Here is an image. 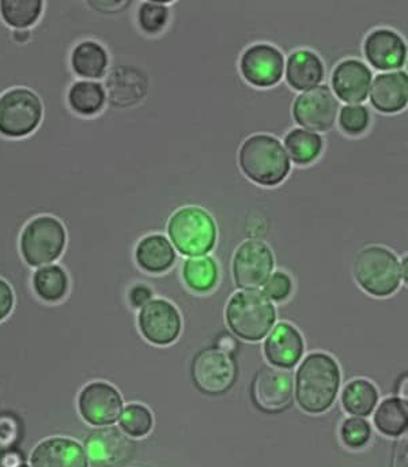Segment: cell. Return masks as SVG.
Here are the masks:
<instances>
[{
    "instance_id": "obj_1",
    "label": "cell",
    "mask_w": 408,
    "mask_h": 467,
    "mask_svg": "<svg viewBox=\"0 0 408 467\" xmlns=\"http://www.w3.org/2000/svg\"><path fill=\"white\" fill-rule=\"evenodd\" d=\"M341 380V368L332 356L311 353L297 369V403L306 413H324L335 402Z\"/></svg>"
},
{
    "instance_id": "obj_2",
    "label": "cell",
    "mask_w": 408,
    "mask_h": 467,
    "mask_svg": "<svg viewBox=\"0 0 408 467\" xmlns=\"http://www.w3.org/2000/svg\"><path fill=\"white\" fill-rule=\"evenodd\" d=\"M239 165L250 182L263 187L283 183L291 171L285 146L269 134H255L244 140L239 151Z\"/></svg>"
},
{
    "instance_id": "obj_3",
    "label": "cell",
    "mask_w": 408,
    "mask_h": 467,
    "mask_svg": "<svg viewBox=\"0 0 408 467\" xmlns=\"http://www.w3.org/2000/svg\"><path fill=\"white\" fill-rule=\"evenodd\" d=\"M226 325L242 341L259 342L269 336L277 322V309L261 290H240L229 298Z\"/></svg>"
},
{
    "instance_id": "obj_4",
    "label": "cell",
    "mask_w": 408,
    "mask_h": 467,
    "mask_svg": "<svg viewBox=\"0 0 408 467\" xmlns=\"http://www.w3.org/2000/svg\"><path fill=\"white\" fill-rule=\"evenodd\" d=\"M168 234L181 255L195 258L214 250L218 229L207 210L199 206H184L176 210L168 221Z\"/></svg>"
},
{
    "instance_id": "obj_5",
    "label": "cell",
    "mask_w": 408,
    "mask_h": 467,
    "mask_svg": "<svg viewBox=\"0 0 408 467\" xmlns=\"http://www.w3.org/2000/svg\"><path fill=\"white\" fill-rule=\"evenodd\" d=\"M352 275L361 289L373 297H388L401 286L398 256L382 245H369L355 255Z\"/></svg>"
},
{
    "instance_id": "obj_6",
    "label": "cell",
    "mask_w": 408,
    "mask_h": 467,
    "mask_svg": "<svg viewBox=\"0 0 408 467\" xmlns=\"http://www.w3.org/2000/svg\"><path fill=\"white\" fill-rule=\"evenodd\" d=\"M67 244V232L62 221L52 215H38L26 223L19 237V251L30 267L54 264Z\"/></svg>"
},
{
    "instance_id": "obj_7",
    "label": "cell",
    "mask_w": 408,
    "mask_h": 467,
    "mask_svg": "<svg viewBox=\"0 0 408 467\" xmlns=\"http://www.w3.org/2000/svg\"><path fill=\"white\" fill-rule=\"evenodd\" d=\"M191 379L200 394L207 397L225 395L239 379L236 356L217 345L204 348L192 358Z\"/></svg>"
},
{
    "instance_id": "obj_8",
    "label": "cell",
    "mask_w": 408,
    "mask_h": 467,
    "mask_svg": "<svg viewBox=\"0 0 408 467\" xmlns=\"http://www.w3.org/2000/svg\"><path fill=\"white\" fill-rule=\"evenodd\" d=\"M43 119L40 97L26 88H15L0 97V134L24 138L32 134Z\"/></svg>"
},
{
    "instance_id": "obj_9",
    "label": "cell",
    "mask_w": 408,
    "mask_h": 467,
    "mask_svg": "<svg viewBox=\"0 0 408 467\" xmlns=\"http://www.w3.org/2000/svg\"><path fill=\"white\" fill-rule=\"evenodd\" d=\"M293 374L289 369L263 367L250 381V402L261 413H282L293 405Z\"/></svg>"
},
{
    "instance_id": "obj_10",
    "label": "cell",
    "mask_w": 408,
    "mask_h": 467,
    "mask_svg": "<svg viewBox=\"0 0 408 467\" xmlns=\"http://www.w3.org/2000/svg\"><path fill=\"white\" fill-rule=\"evenodd\" d=\"M274 267L270 245L261 240H247L239 245L231 262L234 284L242 290L259 289L271 277Z\"/></svg>"
},
{
    "instance_id": "obj_11",
    "label": "cell",
    "mask_w": 408,
    "mask_h": 467,
    "mask_svg": "<svg viewBox=\"0 0 408 467\" xmlns=\"http://www.w3.org/2000/svg\"><path fill=\"white\" fill-rule=\"evenodd\" d=\"M341 110L339 99L327 85H320L296 97L293 102L294 121L300 129L311 132L330 131Z\"/></svg>"
},
{
    "instance_id": "obj_12",
    "label": "cell",
    "mask_w": 408,
    "mask_h": 467,
    "mask_svg": "<svg viewBox=\"0 0 408 467\" xmlns=\"http://www.w3.org/2000/svg\"><path fill=\"white\" fill-rule=\"evenodd\" d=\"M138 327L146 341L156 347H169L180 337L183 319L175 304L165 298H153L140 308Z\"/></svg>"
},
{
    "instance_id": "obj_13",
    "label": "cell",
    "mask_w": 408,
    "mask_h": 467,
    "mask_svg": "<svg viewBox=\"0 0 408 467\" xmlns=\"http://www.w3.org/2000/svg\"><path fill=\"white\" fill-rule=\"evenodd\" d=\"M78 411L92 427H110L120 419L123 397L113 384L92 381L79 392Z\"/></svg>"
},
{
    "instance_id": "obj_14",
    "label": "cell",
    "mask_w": 408,
    "mask_h": 467,
    "mask_svg": "<svg viewBox=\"0 0 408 467\" xmlns=\"http://www.w3.org/2000/svg\"><path fill=\"white\" fill-rule=\"evenodd\" d=\"M85 452L95 467H123L131 462L137 444L118 428L102 427L85 439Z\"/></svg>"
},
{
    "instance_id": "obj_15",
    "label": "cell",
    "mask_w": 408,
    "mask_h": 467,
    "mask_svg": "<svg viewBox=\"0 0 408 467\" xmlns=\"http://www.w3.org/2000/svg\"><path fill=\"white\" fill-rule=\"evenodd\" d=\"M285 57L271 44H253L240 59L242 78L256 88H271L280 84L285 73Z\"/></svg>"
},
{
    "instance_id": "obj_16",
    "label": "cell",
    "mask_w": 408,
    "mask_h": 467,
    "mask_svg": "<svg viewBox=\"0 0 408 467\" xmlns=\"http://www.w3.org/2000/svg\"><path fill=\"white\" fill-rule=\"evenodd\" d=\"M304 350L301 333L288 322H280L272 327L263 345L267 363L280 369H291L297 366Z\"/></svg>"
},
{
    "instance_id": "obj_17",
    "label": "cell",
    "mask_w": 408,
    "mask_h": 467,
    "mask_svg": "<svg viewBox=\"0 0 408 467\" xmlns=\"http://www.w3.org/2000/svg\"><path fill=\"white\" fill-rule=\"evenodd\" d=\"M363 54L376 70H399L406 63V41L395 30L376 29L365 38Z\"/></svg>"
},
{
    "instance_id": "obj_18",
    "label": "cell",
    "mask_w": 408,
    "mask_h": 467,
    "mask_svg": "<svg viewBox=\"0 0 408 467\" xmlns=\"http://www.w3.org/2000/svg\"><path fill=\"white\" fill-rule=\"evenodd\" d=\"M371 68L357 59H346L336 66L331 77L336 99L350 104H361L368 99L372 88Z\"/></svg>"
},
{
    "instance_id": "obj_19",
    "label": "cell",
    "mask_w": 408,
    "mask_h": 467,
    "mask_svg": "<svg viewBox=\"0 0 408 467\" xmlns=\"http://www.w3.org/2000/svg\"><path fill=\"white\" fill-rule=\"evenodd\" d=\"M32 467H89L84 447L70 438L54 436L38 443L30 455Z\"/></svg>"
},
{
    "instance_id": "obj_20",
    "label": "cell",
    "mask_w": 408,
    "mask_h": 467,
    "mask_svg": "<svg viewBox=\"0 0 408 467\" xmlns=\"http://www.w3.org/2000/svg\"><path fill=\"white\" fill-rule=\"evenodd\" d=\"M371 104L374 109L387 115L401 112L408 105V74L393 71L380 74L371 88Z\"/></svg>"
},
{
    "instance_id": "obj_21",
    "label": "cell",
    "mask_w": 408,
    "mask_h": 467,
    "mask_svg": "<svg viewBox=\"0 0 408 467\" xmlns=\"http://www.w3.org/2000/svg\"><path fill=\"white\" fill-rule=\"evenodd\" d=\"M285 71L289 87L302 93L320 87L325 76L324 63L309 49L294 51L289 57Z\"/></svg>"
},
{
    "instance_id": "obj_22",
    "label": "cell",
    "mask_w": 408,
    "mask_h": 467,
    "mask_svg": "<svg viewBox=\"0 0 408 467\" xmlns=\"http://www.w3.org/2000/svg\"><path fill=\"white\" fill-rule=\"evenodd\" d=\"M175 247L164 234H153L143 237L135 248V261L143 272L150 275L167 273L175 265Z\"/></svg>"
},
{
    "instance_id": "obj_23",
    "label": "cell",
    "mask_w": 408,
    "mask_h": 467,
    "mask_svg": "<svg viewBox=\"0 0 408 467\" xmlns=\"http://www.w3.org/2000/svg\"><path fill=\"white\" fill-rule=\"evenodd\" d=\"M109 55L100 43L85 40L76 44L71 54V68L87 81H96L107 74Z\"/></svg>"
},
{
    "instance_id": "obj_24",
    "label": "cell",
    "mask_w": 408,
    "mask_h": 467,
    "mask_svg": "<svg viewBox=\"0 0 408 467\" xmlns=\"http://www.w3.org/2000/svg\"><path fill=\"white\" fill-rule=\"evenodd\" d=\"M148 82L145 74L139 70L128 67V73H124V67L116 68L110 77L107 87H109V97L112 104L127 107V105L137 104L139 99L145 97L148 90Z\"/></svg>"
},
{
    "instance_id": "obj_25",
    "label": "cell",
    "mask_w": 408,
    "mask_h": 467,
    "mask_svg": "<svg viewBox=\"0 0 408 467\" xmlns=\"http://www.w3.org/2000/svg\"><path fill=\"white\" fill-rule=\"evenodd\" d=\"M181 277L189 290L206 295L217 286L219 281V267L211 256H195L184 261Z\"/></svg>"
},
{
    "instance_id": "obj_26",
    "label": "cell",
    "mask_w": 408,
    "mask_h": 467,
    "mask_svg": "<svg viewBox=\"0 0 408 467\" xmlns=\"http://www.w3.org/2000/svg\"><path fill=\"white\" fill-rule=\"evenodd\" d=\"M33 290L38 298L49 304H56L67 296L70 278L59 265L38 267L32 278Z\"/></svg>"
},
{
    "instance_id": "obj_27",
    "label": "cell",
    "mask_w": 408,
    "mask_h": 467,
    "mask_svg": "<svg viewBox=\"0 0 408 467\" xmlns=\"http://www.w3.org/2000/svg\"><path fill=\"white\" fill-rule=\"evenodd\" d=\"M379 391L372 381L354 379L342 391V405L352 416L366 417L376 408Z\"/></svg>"
},
{
    "instance_id": "obj_28",
    "label": "cell",
    "mask_w": 408,
    "mask_h": 467,
    "mask_svg": "<svg viewBox=\"0 0 408 467\" xmlns=\"http://www.w3.org/2000/svg\"><path fill=\"white\" fill-rule=\"evenodd\" d=\"M324 148V140L316 132L294 129L285 137V150L289 159L297 165H309L316 161Z\"/></svg>"
},
{
    "instance_id": "obj_29",
    "label": "cell",
    "mask_w": 408,
    "mask_h": 467,
    "mask_svg": "<svg viewBox=\"0 0 408 467\" xmlns=\"http://www.w3.org/2000/svg\"><path fill=\"white\" fill-rule=\"evenodd\" d=\"M374 425L379 432L398 438L408 432V403L401 398H388L374 413Z\"/></svg>"
},
{
    "instance_id": "obj_30",
    "label": "cell",
    "mask_w": 408,
    "mask_h": 467,
    "mask_svg": "<svg viewBox=\"0 0 408 467\" xmlns=\"http://www.w3.org/2000/svg\"><path fill=\"white\" fill-rule=\"evenodd\" d=\"M68 104L82 116L97 115L107 104V90L100 82L78 81L68 90Z\"/></svg>"
},
{
    "instance_id": "obj_31",
    "label": "cell",
    "mask_w": 408,
    "mask_h": 467,
    "mask_svg": "<svg viewBox=\"0 0 408 467\" xmlns=\"http://www.w3.org/2000/svg\"><path fill=\"white\" fill-rule=\"evenodd\" d=\"M43 7L44 3L40 0H2L0 16L8 26L26 29L38 21Z\"/></svg>"
},
{
    "instance_id": "obj_32",
    "label": "cell",
    "mask_w": 408,
    "mask_h": 467,
    "mask_svg": "<svg viewBox=\"0 0 408 467\" xmlns=\"http://www.w3.org/2000/svg\"><path fill=\"white\" fill-rule=\"evenodd\" d=\"M118 425L129 438H146L154 427L153 413L142 403H129L121 411Z\"/></svg>"
},
{
    "instance_id": "obj_33",
    "label": "cell",
    "mask_w": 408,
    "mask_h": 467,
    "mask_svg": "<svg viewBox=\"0 0 408 467\" xmlns=\"http://www.w3.org/2000/svg\"><path fill=\"white\" fill-rule=\"evenodd\" d=\"M169 21V8L164 2H143L138 10V24L146 35L162 32Z\"/></svg>"
},
{
    "instance_id": "obj_34",
    "label": "cell",
    "mask_w": 408,
    "mask_h": 467,
    "mask_svg": "<svg viewBox=\"0 0 408 467\" xmlns=\"http://www.w3.org/2000/svg\"><path fill=\"white\" fill-rule=\"evenodd\" d=\"M338 123L344 134L358 137L371 126V112L361 104L346 105L339 110Z\"/></svg>"
},
{
    "instance_id": "obj_35",
    "label": "cell",
    "mask_w": 408,
    "mask_h": 467,
    "mask_svg": "<svg viewBox=\"0 0 408 467\" xmlns=\"http://www.w3.org/2000/svg\"><path fill=\"white\" fill-rule=\"evenodd\" d=\"M371 425L360 417L344 420L341 427V439L344 446L352 450H360L371 441Z\"/></svg>"
},
{
    "instance_id": "obj_36",
    "label": "cell",
    "mask_w": 408,
    "mask_h": 467,
    "mask_svg": "<svg viewBox=\"0 0 408 467\" xmlns=\"http://www.w3.org/2000/svg\"><path fill=\"white\" fill-rule=\"evenodd\" d=\"M263 293L275 303H283L293 293V280L285 272L272 273L271 277L263 285Z\"/></svg>"
},
{
    "instance_id": "obj_37",
    "label": "cell",
    "mask_w": 408,
    "mask_h": 467,
    "mask_svg": "<svg viewBox=\"0 0 408 467\" xmlns=\"http://www.w3.org/2000/svg\"><path fill=\"white\" fill-rule=\"evenodd\" d=\"M154 292L148 284H143V282H139V284L132 285L129 287L128 295V303L132 308H143L146 304L150 303L153 300Z\"/></svg>"
},
{
    "instance_id": "obj_38",
    "label": "cell",
    "mask_w": 408,
    "mask_h": 467,
    "mask_svg": "<svg viewBox=\"0 0 408 467\" xmlns=\"http://www.w3.org/2000/svg\"><path fill=\"white\" fill-rule=\"evenodd\" d=\"M14 304H15V296H14L13 287L7 281L0 278V322L13 312Z\"/></svg>"
},
{
    "instance_id": "obj_39",
    "label": "cell",
    "mask_w": 408,
    "mask_h": 467,
    "mask_svg": "<svg viewBox=\"0 0 408 467\" xmlns=\"http://www.w3.org/2000/svg\"><path fill=\"white\" fill-rule=\"evenodd\" d=\"M18 425L10 417L0 419V446L8 447L16 441Z\"/></svg>"
},
{
    "instance_id": "obj_40",
    "label": "cell",
    "mask_w": 408,
    "mask_h": 467,
    "mask_svg": "<svg viewBox=\"0 0 408 467\" xmlns=\"http://www.w3.org/2000/svg\"><path fill=\"white\" fill-rule=\"evenodd\" d=\"M393 467H408V432L402 436L393 451Z\"/></svg>"
},
{
    "instance_id": "obj_41",
    "label": "cell",
    "mask_w": 408,
    "mask_h": 467,
    "mask_svg": "<svg viewBox=\"0 0 408 467\" xmlns=\"http://www.w3.org/2000/svg\"><path fill=\"white\" fill-rule=\"evenodd\" d=\"M25 465L24 457L18 451H8L3 454L2 467H21Z\"/></svg>"
},
{
    "instance_id": "obj_42",
    "label": "cell",
    "mask_w": 408,
    "mask_h": 467,
    "mask_svg": "<svg viewBox=\"0 0 408 467\" xmlns=\"http://www.w3.org/2000/svg\"><path fill=\"white\" fill-rule=\"evenodd\" d=\"M398 392L401 395V400H406L408 403V374L399 381Z\"/></svg>"
},
{
    "instance_id": "obj_43",
    "label": "cell",
    "mask_w": 408,
    "mask_h": 467,
    "mask_svg": "<svg viewBox=\"0 0 408 467\" xmlns=\"http://www.w3.org/2000/svg\"><path fill=\"white\" fill-rule=\"evenodd\" d=\"M401 273L403 281L408 285V255L404 256L403 261H402Z\"/></svg>"
},
{
    "instance_id": "obj_44",
    "label": "cell",
    "mask_w": 408,
    "mask_h": 467,
    "mask_svg": "<svg viewBox=\"0 0 408 467\" xmlns=\"http://www.w3.org/2000/svg\"><path fill=\"white\" fill-rule=\"evenodd\" d=\"M404 66H406V70H407V74H408V49H407L406 63H404Z\"/></svg>"
},
{
    "instance_id": "obj_45",
    "label": "cell",
    "mask_w": 408,
    "mask_h": 467,
    "mask_svg": "<svg viewBox=\"0 0 408 467\" xmlns=\"http://www.w3.org/2000/svg\"><path fill=\"white\" fill-rule=\"evenodd\" d=\"M2 457H3L2 450H0V467H2Z\"/></svg>"
},
{
    "instance_id": "obj_46",
    "label": "cell",
    "mask_w": 408,
    "mask_h": 467,
    "mask_svg": "<svg viewBox=\"0 0 408 467\" xmlns=\"http://www.w3.org/2000/svg\"><path fill=\"white\" fill-rule=\"evenodd\" d=\"M21 467H29V466H27V465H22Z\"/></svg>"
}]
</instances>
